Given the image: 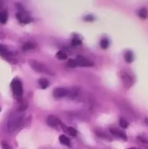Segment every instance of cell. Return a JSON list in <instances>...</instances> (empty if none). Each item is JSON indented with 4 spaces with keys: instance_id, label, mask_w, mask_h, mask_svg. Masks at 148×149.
Returning a JSON list of instances; mask_svg holds the SVG:
<instances>
[{
    "instance_id": "obj_1",
    "label": "cell",
    "mask_w": 148,
    "mask_h": 149,
    "mask_svg": "<svg viewBox=\"0 0 148 149\" xmlns=\"http://www.w3.org/2000/svg\"><path fill=\"white\" fill-rule=\"evenodd\" d=\"M24 113L21 111H18L15 113H13L8 120L7 122V129L10 133H12L16 131L23 123L24 121Z\"/></svg>"
},
{
    "instance_id": "obj_2",
    "label": "cell",
    "mask_w": 148,
    "mask_h": 149,
    "mask_svg": "<svg viewBox=\"0 0 148 149\" xmlns=\"http://www.w3.org/2000/svg\"><path fill=\"white\" fill-rule=\"evenodd\" d=\"M10 87H11V90H12V93H13L14 96L17 99H21L22 96H23V93H24L23 85H22L21 80L19 79H17V78L13 79L11 83H10Z\"/></svg>"
},
{
    "instance_id": "obj_3",
    "label": "cell",
    "mask_w": 148,
    "mask_h": 149,
    "mask_svg": "<svg viewBox=\"0 0 148 149\" xmlns=\"http://www.w3.org/2000/svg\"><path fill=\"white\" fill-rule=\"evenodd\" d=\"M29 65L37 72L44 73V74H52V72L43 63H41V62H38L37 60L31 59V60H29Z\"/></svg>"
},
{
    "instance_id": "obj_4",
    "label": "cell",
    "mask_w": 148,
    "mask_h": 149,
    "mask_svg": "<svg viewBox=\"0 0 148 149\" xmlns=\"http://www.w3.org/2000/svg\"><path fill=\"white\" fill-rule=\"evenodd\" d=\"M16 17L21 24H28L32 21L31 15L24 10H21L20 11H18L16 14Z\"/></svg>"
},
{
    "instance_id": "obj_5",
    "label": "cell",
    "mask_w": 148,
    "mask_h": 149,
    "mask_svg": "<svg viewBox=\"0 0 148 149\" xmlns=\"http://www.w3.org/2000/svg\"><path fill=\"white\" fill-rule=\"evenodd\" d=\"M68 91L66 88H63V87H57L53 90V97L56 99H62L65 97L68 96Z\"/></svg>"
},
{
    "instance_id": "obj_6",
    "label": "cell",
    "mask_w": 148,
    "mask_h": 149,
    "mask_svg": "<svg viewBox=\"0 0 148 149\" xmlns=\"http://www.w3.org/2000/svg\"><path fill=\"white\" fill-rule=\"evenodd\" d=\"M110 133H111L113 136H115V137H117V138L122 139V140H124V141H127V136H126V134H125V132H123V131H121V130H120V129H118V128L111 127V128H110Z\"/></svg>"
},
{
    "instance_id": "obj_7",
    "label": "cell",
    "mask_w": 148,
    "mask_h": 149,
    "mask_svg": "<svg viewBox=\"0 0 148 149\" xmlns=\"http://www.w3.org/2000/svg\"><path fill=\"white\" fill-rule=\"evenodd\" d=\"M76 61H77L78 65L79 66H92L93 65L92 62H91L90 60H88L87 58L80 55L76 58Z\"/></svg>"
},
{
    "instance_id": "obj_8",
    "label": "cell",
    "mask_w": 148,
    "mask_h": 149,
    "mask_svg": "<svg viewBox=\"0 0 148 149\" xmlns=\"http://www.w3.org/2000/svg\"><path fill=\"white\" fill-rule=\"evenodd\" d=\"M121 79H122V81L124 83V86L126 88H130L133 84L132 78L126 72H121Z\"/></svg>"
},
{
    "instance_id": "obj_9",
    "label": "cell",
    "mask_w": 148,
    "mask_h": 149,
    "mask_svg": "<svg viewBox=\"0 0 148 149\" xmlns=\"http://www.w3.org/2000/svg\"><path fill=\"white\" fill-rule=\"evenodd\" d=\"M46 123L48 124V126L51 127H57L60 124V121L57 117L53 115H49L46 119Z\"/></svg>"
},
{
    "instance_id": "obj_10",
    "label": "cell",
    "mask_w": 148,
    "mask_h": 149,
    "mask_svg": "<svg viewBox=\"0 0 148 149\" xmlns=\"http://www.w3.org/2000/svg\"><path fill=\"white\" fill-rule=\"evenodd\" d=\"M124 58H125V60H126V63L131 64V63L133 61V59H134L133 52L132 51H129V50L126 51V52H125V53H124Z\"/></svg>"
},
{
    "instance_id": "obj_11",
    "label": "cell",
    "mask_w": 148,
    "mask_h": 149,
    "mask_svg": "<svg viewBox=\"0 0 148 149\" xmlns=\"http://www.w3.org/2000/svg\"><path fill=\"white\" fill-rule=\"evenodd\" d=\"M38 86H39L41 89H46V88L49 86V85H50L48 79H46L45 78H41V79H39L38 80Z\"/></svg>"
},
{
    "instance_id": "obj_12",
    "label": "cell",
    "mask_w": 148,
    "mask_h": 149,
    "mask_svg": "<svg viewBox=\"0 0 148 149\" xmlns=\"http://www.w3.org/2000/svg\"><path fill=\"white\" fill-rule=\"evenodd\" d=\"M58 140H59V142H60L62 145L66 146V147H70V145H71V141H70L69 138H68V137H66L65 135H64V134L60 135V136H59V138H58Z\"/></svg>"
},
{
    "instance_id": "obj_13",
    "label": "cell",
    "mask_w": 148,
    "mask_h": 149,
    "mask_svg": "<svg viewBox=\"0 0 148 149\" xmlns=\"http://www.w3.org/2000/svg\"><path fill=\"white\" fill-rule=\"evenodd\" d=\"M37 46V45L33 42H26L24 45H23V50L24 51H29V50H33L35 49Z\"/></svg>"
},
{
    "instance_id": "obj_14",
    "label": "cell",
    "mask_w": 148,
    "mask_h": 149,
    "mask_svg": "<svg viewBox=\"0 0 148 149\" xmlns=\"http://www.w3.org/2000/svg\"><path fill=\"white\" fill-rule=\"evenodd\" d=\"M138 16L141 19H146L148 16V11L146 8H141L138 10Z\"/></svg>"
},
{
    "instance_id": "obj_15",
    "label": "cell",
    "mask_w": 148,
    "mask_h": 149,
    "mask_svg": "<svg viewBox=\"0 0 148 149\" xmlns=\"http://www.w3.org/2000/svg\"><path fill=\"white\" fill-rule=\"evenodd\" d=\"M109 45H110V41H109V39L106 38H102V39L100 40V42H99L100 47H101L102 49H104V50L107 49V48L109 47Z\"/></svg>"
},
{
    "instance_id": "obj_16",
    "label": "cell",
    "mask_w": 148,
    "mask_h": 149,
    "mask_svg": "<svg viewBox=\"0 0 148 149\" xmlns=\"http://www.w3.org/2000/svg\"><path fill=\"white\" fill-rule=\"evenodd\" d=\"M78 93H79V91L77 88H72L68 91V96L67 97H69L70 99H74L77 97Z\"/></svg>"
},
{
    "instance_id": "obj_17",
    "label": "cell",
    "mask_w": 148,
    "mask_h": 149,
    "mask_svg": "<svg viewBox=\"0 0 148 149\" xmlns=\"http://www.w3.org/2000/svg\"><path fill=\"white\" fill-rule=\"evenodd\" d=\"M8 19V14L6 11H2L0 12V23L1 24H6Z\"/></svg>"
},
{
    "instance_id": "obj_18",
    "label": "cell",
    "mask_w": 148,
    "mask_h": 149,
    "mask_svg": "<svg viewBox=\"0 0 148 149\" xmlns=\"http://www.w3.org/2000/svg\"><path fill=\"white\" fill-rule=\"evenodd\" d=\"M56 57H57V58L59 59V60H65V59L67 58L66 53L64 52L63 51H58V52H57V54H56Z\"/></svg>"
},
{
    "instance_id": "obj_19",
    "label": "cell",
    "mask_w": 148,
    "mask_h": 149,
    "mask_svg": "<svg viewBox=\"0 0 148 149\" xmlns=\"http://www.w3.org/2000/svg\"><path fill=\"white\" fill-rule=\"evenodd\" d=\"M120 126L122 128H127L128 126H129V123H128L124 118H120Z\"/></svg>"
},
{
    "instance_id": "obj_20",
    "label": "cell",
    "mask_w": 148,
    "mask_h": 149,
    "mask_svg": "<svg viewBox=\"0 0 148 149\" xmlns=\"http://www.w3.org/2000/svg\"><path fill=\"white\" fill-rule=\"evenodd\" d=\"M81 43H82L81 39H79V38H77V37L73 38L72 40V46H78V45H81Z\"/></svg>"
},
{
    "instance_id": "obj_21",
    "label": "cell",
    "mask_w": 148,
    "mask_h": 149,
    "mask_svg": "<svg viewBox=\"0 0 148 149\" xmlns=\"http://www.w3.org/2000/svg\"><path fill=\"white\" fill-rule=\"evenodd\" d=\"M67 133L71 135V136H76L77 135V130L73 127H68L66 129Z\"/></svg>"
},
{
    "instance_id": "obj_22",
    "label": "cell",
    "mask_w": 148,
    "mask_h": 149,
    "mask_svg": "<svg viewBox=\"0 0 148 149\" xmlns=\"http://www.w3.org/2000/svg\"><path fill=\"white\" fill-rule=\"evenodd\" d=\"M84 20L86 21V22H92V21L95 20V17L92 14H88L85 17H84Z\"/></svg>"
},
{
    "instance_id": "obj_23",
    "label": "cell",
    "mask_w": 148,
    "mask_h": 149,
    "mask_svg": "<svg viewBox=\"0 0 148 149\" xmlns=\"http://www.w3.org/2000/svg\"><path fill=\"white\" fill-rule=\"evenodd\" d=\"M67 65L69 67H76L78 66V64H77V61L76 59H70L67 63Z\"/></svg>"
},
{
    "instance_id": "obj_24",
    "label": "cell",
    "mask_w": 148,
    "mask_h": 149,
    "mask_svg": "<svg viewBox=\"0 0 148 149\" xmlns=\"http://www.w3.org/2000/svg\"><path fill=\"white\" fill-rule=\"evenodd\" d=\"M138 139H139L140 141H142V142H144V143H146V144H148V139H147V138H144V137H142V136H139Z\"/></svg>"
},
{
    "instance_id": "obj_25",
    "label": "cell",
    "mask_w": 148,
    "mask_h": 149,
    "mask_svg": "<svg viewBox=\"0 0 148 149\" xmlns=\"http://www.w3.org/2000/svg\"><path fill=\"white\" fill-rule=\"evenodd\" d=\"M2 147L3 149H11V147L6 142H2Z\"/></svg>"
},
{
    "instance_id": "obj_26",
    "label": "cell",
    "mask_w": 148,
    "mask_h": 149,
    "mask_svg": "<svg viewBox=\"0 0 148 149\" xmlns=\"http://www.w3.org/2000/svg\"><path fill=\"white\" fill-rule=\"evenodd\" d=\"M4 34L3 33H2L1 31H0V39H3V38H4Z\"/></svg>"
},
{
    "instance_id": "obj_27",
    "label": "cell",
    "mask_w": 148,
    "mask_h": 149,
    "mask_svg": "<svg viewBox=\"0 0 148 149\" xmlns=\"http://www.w3.org/2000/svg\"><path fill=\"white\" fill-rule=\"evenodd\" d=\"M145 123L147 124V126L148 127V118H146V119H145Z\"/></svg>"
},
{
    "instance_id": "obj_28",
    "label": "cell",
    "mask_w": 148,
    "mask_h": 149,
    "mask_svg": "<svg viewBox=\"0 0 148 149\" xmlns=\"http://www.w3.org/2000/svg\"><path fill=\"white\" fill-rule=\"evenodd\" d=\"M128 149H137V148H128Z\"/></svg>"
},
{
    "instance_id": "obj_29",
    "label": "cell",
    "mask_w": 148,
    "mask_h": 149,
    "mask_svg": "<svg viewBox=\"0 0 148 149\" xmlns=\"http://www.w3.org/2000/svg\"><path fill=\"white\" fill-rule=\"evenodd\" d=\"M0 111H1V108H0Z\"/></svg>"
}]
</instances>
